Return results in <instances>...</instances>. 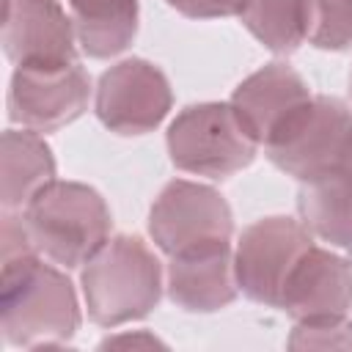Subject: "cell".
Here are the masks:
<instances>
[{"label": "cell", "instance_id": "6da1fadb", "mask_svg": "<svg viewBox=\"0 0 352 352\" xmlns=\"http://www.w3.org/2000/svg\"><path fill=\"white\" fill-rule=\"evenodd\" d=\"M0 327L14 346H63L80 327V305L72 280L38 253L3 261Z\"/></svg>", "mask_w": 352, "mask_h": 352}, {"label": "cell", "instance_id": "7a4b0ae2", "mask_svg": "<svg viewBox=\"0 0 352 352\" xmlns=\"http://www.w3.org/2000/svg\"><path fill=\"white\" fill-rule=\"evenodd\" d=\"M82 294L88 316L102 327L140 319L160 302V261L143 239L113 236L82 264Z\"/></svg>", "mask_w": 352, "mask_h": 352}, {"label": "cell", "instance_id": "3957f363", "mask_svg": "<svg viewBox=\"0 0 352 352\" xmlns=\"http://www.w3.org/2000/svg\"><path fill=\"white\" fill-rule=\"evenodd\" d=\"M22 214L38 253L66 270L85 264L110 239L104 198L80 182H50L28 201Z\"/></svg>", "mask_w": 352, "mask_h": 352}, {"label": "cell", "instance_id": "277c9868", "mask_svg": "<svg viewBox=\"0 0 352 352\" xmlns=\"http://www.w3.org/2000/svg\"><path fill=\"white\" fill-rule=\"evenodd\" d=\"M256 138L242 126L231 102H204L184 107L168 129V151L176 168L223 179L256 157Z\"/></svg>", "mask_w": 352, "mask_h": 352}, {"label": "cell", "instance_id": "5b68a950", "mask_svg": "<svg viewBox=\"0 0 352 352\" xmlns=\"http://www.w3.org/2000/svg\"><path fill=\"white\" fill-rule=\"evenodd\" d=\"M349 135V107L333 96H311L286 116V121L267 138L264 148L280 170L308 182L341 162Z\"/></svg>", "mask_w": 352, "mask_h": 352}, {"label": "cell", "instance_id": "8992f818", "mask_svg": "<svg viewBox=\"0 0 352 352\" xmlns=\"http://www.w3.org/2000/svg\"><path fill=\"white\" fill-rule=\"evenodd\" d=\"M311 231L292 217H264L239 236L234 267L239 289L264 305H278L283 283L302 253L311 248Z\"/></svg>", "mask_w": 352, "mask_h": 352}, {"label": "cell", "instance_id": "52a82bcc", "mask_svg": "<svg viewBox=\"0 0 352 352\" xmlns=\"http://www.w3.org/2000/svg\"><path fill=\"white\" fill-rule=\"evenodd\" d=\"M148 231L157 248L173 256L201 242L231 239L234 217L217 190L198 182L176 179L157 195L148 214Z\"/></svg>", "mask_w": 352, "mask_h": 352}, {"label": "cell", "instance_id": "ba28073f", "mask_svg": "<svg viewBox=\"0 0 352 352\" xmlns=\"http://www.w3.org/2000/svg\"><path fill=\"white\" fill-rule=\"evenodd\" d=\"M91 80L80 63L16 66L8 88V116L33 132H52L72 124L88 107Z\"/></svg>", "mask_w": 352, "mask_h": 352}, {"label": "cell", "instance_id": "9c48e42d", "mask_svg": "<svg viewBox=\"0 0 352 352\" xmlns=\"http://www.w3.org/2000/svg\"><path fill=\"white\" fill-rule=\"evenodd\" d=\"M170 110L168 77L148 60L129 58L110 66L96 88V116L118 135L151 132Z\"/></svg>", "mask_w": 352, "mask_h": 352}, {"label": "cell", "instance_id": "30bf717a", "mask_svg": "<svg viewBox=\"0 0 352 352\" xmlns=\"http://www.w3.org/2000/svg\"><path fill=\"white\" fill-rule=\"evenodd\" d=\"M0 38L16 66H69L77 63L74 22L58 0H3Z\"/></svg>", "mask_w": 352, "mask_h": 352}, {"label": "cell", "instance_id": "8fae6325", "mask_svg": "<svg viewBox=\"0 0 352 352\" xmlns=\"http://www.w3.org/2000/svg\"><path fill=\"white\" fill-rule=\"evenodd\" d=\"M278 305L297 322L346 316L352 308V264L333 250L311 245L289 272Z\"/></svg>", "mask_w": 352, "mask_h": 352}, {"label": "cell", "instance_id": "7c38bea8", "mask_svg": "<svg viewBox=\"0 0 352 352\" xmlns=\"http://www.w3.org/2000/svg\"><path fill=\"white\" fill-rule=\"evenodd\" d=\"M236 267L228 239L201 242L170 256L168 294L184 311H217L236 297Z\"/></svg>", "mask_w": 352, "mask_h": 352}, {"label": "cell", "instance_id": "4fadbf2b", "mask_svg": "<svg viewBox=\"0 0 352 352\" xmlns=\"http://www.w3.org/2000/svg\"><path fill=\"white\" fill-rule=\"evenodd\" d=\"M308 99L311 91L294 69L270 63L239 82L231 96V107L242 126L256 138V143H267V138L286 121V116Z\"/></svg>", "mask_w": 352, "mask_h": 352}, {"label": "cell", "instance_id": "5bb4252c", "mask_svg": "<svg viewBox=\"0 0 352 352\" xmlns=\"http://www.w3.org/2000/svg\"><path fill=\"white\" fill-rule=\"evenodd\" d=\"M297 206L311 234L352 250V168L336 165L327 173L302 182Z\"/></svg>", "mask_w": 352, "mask_h": 352}, {"label": "cell", "instance_id": "9a60e30c", "mask_svg": "<svg viewBox=\"0 0 352 352\" xmlns=\"http://www.w3.org/2000/svg\"><path fill=\"white\" fill-rule=\"evenodd\" d=\"M3 184H0V198L3 209H25L28 201L55 182V160L50 146L38 138L33 129H8L3 132Z\"/></svg>", "mask_w": 352, "mask_h": 352}, {"label": "cell", "instance_id": "2e32d148", "mask_svg": "<svg viewBox=\"0 0 352 352\" xmlns=\"http://www.w3.org/2000/svg\"><path fill=\"white\" fill-rule=\"evenodd\" d=\"M77 41L91 58L126 50L138 33V0H69Z\"/></svg>", "mask_w": 352, "mask_h": 352}, {"label": "cell", "instance_id": "e0dca14e", "mask_svg": "<svg viewBox=\"0 0 352 352\" xmlns=\"http://www.w3.org/2000/svg\"><path fill=\"white\" fill-rule=\"evenodd\" d=\"M239 16L272 52H294L305 38V0H245Z\"/></svg>", "mask_w": 352, "mask_h": 352}, {"label": "cell", "instance_id": "ac0fdd59", "mask_svg": "<svg viewBox=\"0 0 352 352\" xmlns=\"http://www.w3.org/2000/svg\"><path fill=\"white\" fill-rule=\"evenodd\" d=\"M305 38L319 50L352 44V0H305Z\"/></svg>", "mask_w": 352, "mask_h": 352}, {"label": "cell", "instance_id": "d6986e66", "mask_svg": "<svg viewBox=\"0 0 352 352\" xmlns=\"http://www.w3.org/2000/svg\"><path fill=\"white\" fill-rule=\"evenodd\" d=\"M292 349H352V322L346 316H324V319H302L297 322L292 338Z\"/></svg>", "mask_w": 352, "mask_h": 352}, {"label": "cell", "instance_id": "ffe728a7", "mask_svg": "<svg viewBox=\"0 0 352 352\" xmlns=\"http://www.w3.org/2000/svg\"><path fill=\"white\" fill-rule=\"evenodd\" d=\"M176 11L192 19H212V16H234L242 11L245 0H168Z\"/></svg>", "mask_w": 352, "mask_h": 352}, {"label": "cell", "instance_id": "44dd1931", "mask_svg": "<svg viewBox=\"0 0 352 352\" xmlns=\"http://www.w3.org/2000/svg\"><path fill=\"white\" fill-rule=\"evenodd\" d=\"M102 346H162V341H157L148 333H135V336H118V338H107L102 341Z\"/></svg>", "mask_w": 352, "mask_h": 352}, {"label": "cell", "instance_id": "7402d4cb", "mask_svg": "<svg viewBox=\"0 0 352 352\" xmlns=\"http://www.w3.org/2000/svg\"><path fill=\"white\" fill-rule=\"evenodd\" d=\"M338 165H346V168H352V135H349L346 151H344V157H341V162H338Z\"/></svg>", "mask_w": 352, "mask_h": 352}, {"label": "cell", "instance_id": "603a6c76", "mask_svg": "<svg viewBox=\"0 0 352 352\" xmlns=\"http://www.w3.org/2000/svg\"><path fill=\"white\" fill-rule=\"evenodd\" d=\"M349 94H352V74H349Z\"/></svg>", "mask_w": 352, "mask_h": 352}]
</instances>
